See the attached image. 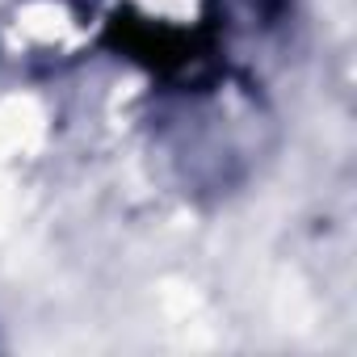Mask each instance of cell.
Returning <instances> with one entry per match:
<instances>
[{
  "label": "cell",
  "instance_id": "obj_1",
  "mask_svg": "<svg viewBox=\"0 0 357 357\" xmlns=\"http://www.w3.org/2000/svg\"><path fill=\"white\" fill-rule=\"evenodd\" d=\"M122 47L151 68L185 63L211 30V0H114Z\"/></svg>",
  "mask_w": 357,
  "mask_h": 357
}]
</instances>
